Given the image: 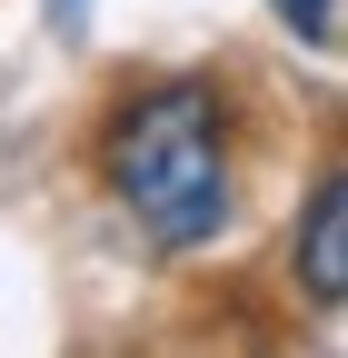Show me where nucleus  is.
I'll return each mask as SVG.
<instances>
[{
  "label": "nucleus",
  "instance_id": "nucleus-1",
  "mask_svg": "<svg viewBox=\"0 0 348 358\" xmlns=\"http://www.w3.org/2000/svg\"><path fill=\"white\" fill-rule=\"evenodd\" d=\"M110 189L159 249H199L229 229V129L209 80H169L110 129Z\"/></svg>",
  "mask_w": 348,
  "mask_h": 358
},
{
  "label": "nucleus",
  "instance_id": "nucleus-2",
  "mask_svg": "<svg viewBox=\"0 0 348 358\" xmlns=\"http://www.w3.org/2000/svg\"><path fill=\"white\" fill-rule=\"evenodd\" d=\"M298 289L328 299V308H348V169H328L319 199H309V219H298Z\"/></svg>",
  "mask_w": 348,
  "mask_h": 358
},
{
  "label": "nucleus",
  "instance_id": "nucleus-3",
  "mask_svg": "<svg viewBox=\"0 0 348 358\" xmlns=\"http://www.w3.org/2000/svg\"><path fill=\"white\" fill-rule=\"evenodd\" d=\"M279 10H289V30H328V10H338V0H279Z\"/></svg>",
  "mask_w": 348,
  "mask_h": 358
}]
</instances>
